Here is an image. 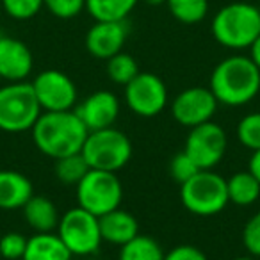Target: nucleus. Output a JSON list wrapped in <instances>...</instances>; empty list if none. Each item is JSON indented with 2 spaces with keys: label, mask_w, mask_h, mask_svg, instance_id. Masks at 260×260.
<instances>
[{
  "label": "nucleus",
  "mask_w": 260,
  "mask_h": 260,
  "mask_svg": "<svg viewBox=\"0 0 260 260\" xmlns=\"http://www.w3.org/2000/svg\"><path fill=\"white\" fill-rule=\"evenodd\" d=\"M209 89L212 91L219 105H248L260 93V70L249 55H228L214 66Z\"/></svg>",
  "instance_id": "1"
},
{
  "label": "nucleus",
  "mask_w": 260,
  "mask_h": 260,
  "mask_svg": "<svg viewBox=\"0 0 260 260\" xmlns=\"http://www.w3.org/2000/svg\"><path fill=\"white\" fill-rule=\"evenodd\" d=\"M32 141L43 155L57 160L82 152L89 130L73 111L41 112L30 128Z\"/></svg>",
  "instance_id": "2"
},
{
  "label": "nucleus",
  "mask_w": 260,
  "mask_h": 260,
  "mask_svg": "<svg viewBox=\"0 0 260 260\" xmlns=\"http://www.w3.org/2000/svg\"><path fill=\"white\" fill-rule=\"evenodd\" d=\"M210 32L228 50H249L260 36V8L249 2H230L214 15Z\"/></svg>",
  "instance_id": "3"
},
{
  "label": "nucleus",
  "mask_w": 260,
  "mask_h": 260,
  "mask_svg": "<svg viewBox=\"0 0 260 260\" xmlns=\"http://www.w3.org/2000/svg\"><path fill=\"white\" fill-rule=\"evenodd\" d=\"M41 107L30 82L0 86V130L8 134L29 132L41 116Z\"/></svg>",
  "instance_id": "4"
},
{
  "label": "nucleus",
  "mask_w": 260,
  "mask_h": 260,
  "mask_svg": "<svg viewBox=\"0 0 260 260\" xmlns=\"http://www.w3.org/2000/svg\"><path fill=\"white\" fill-rule=\"evenodd\" d=\"M180 202L194 216L209 217L223 212L230 205L226 178L214 170H200L180 185Z\"/></svg>",
  "instance_id": "5"
},
{
  "label": "nucleus",
  "mask_w": 260,
  "mask_h": 260,
  "mask_svg": "<svg viewBox=\"0 0 260 260\" xmlns=\"http://www.w3.org/2000/svg\"><path fill=\"white\" fill-rule=\"evenodd\" d=\"M132 141L116 126L93 130L86 138L82 155L91 170H102L118 173L132 159Z\"/></svg>",
  "instance_id": "6"
},
{
  "label": "nucleus",
  "mask_w": 260,
  "mask_h": 260,
  "mask_svg": "<svg viewBox=\"0 0 260 260\" xmlns=\"http://www.w3.org/2000/svg\"><path fill=\"white\" fill-rule=\"evenodd\" d=\"M77 205L102 217L104 214L119 209L123 200V185L116 173L89 170L86 177L75 185Z\"/></svg>",
  "instance_id": "7"
},
{
  "label": "nucleus",
  "mask_w": 260,
  "mask_h": 260,
  "mask_svg": "<svg viewBox=\"0 0 260 260\" xmlns=\"http://www.w3.org/2000/svg\"><path fill=\"white\" fill-rule=\"evenodd\" d=\"M57 235L73 256H91L102 248L100 219L82 207L68 209L57 224Z\"/></svg>",
  "instance_id": "8"
},
{
  "label": "nucleus",
  "mask_w": 260,
  "mask_h": 260,
  "mask_svg": "<svg viewBox=\"0 0 260 260\" xmlns=\"http://www.w3.org/2000/svg\"><path fill=\"white\" fill-rule=\"evenodd\" d=\"M125 105L141 118H153L168 107L170 94L164 80L150 72H139L134 80L123 87Z\"/></svg>",
  "instance_id": "9"
},
{
  "label": "nucleus",
  "mask_w": 260,
  "mask_h": 260,
  "mask_svg": "<svg viewBox=\"0 0 260 260\" xmlns=\"http://www.w3.org/2000/svg\"><path fill=\"white\" fill-rule=\"evenodd\" d=\"M226 130L214 119L194 128H189L184 152L194 160L200 170H214L226 155Z\"/></svg>",
  "instance_id": "10"
},
{
  "label": "nucleus",
  "mask_w": 260,
  "mask_h": 260,
  "mask_svg": "<svg viewBox=\"0 0 260 260\" xmlns=\"http://www.w3.org/2000/svg\"><path fill=\"white\" fill-rule=\"evenodd\" d=\"M43 112L73 111L79 102V91L72 79L59 70L40 72L30 82Z\"/></svg>",
  "instance_id": "11"
},
{
  "label": "nucleus",
  "mask_w": 260,
  "mask_h": 260,
  "mask_svg": "<svg viewBox=\"0 0 260 260\" xmlns=\"http://www.w3.org/2000/svg\"><path fill=\"white\" fill-rule=\"evenodd\" d=\"M216 96L209 87L192 86L180 91L171 102V116L178 125L194 128L207 121H212L217 112Z\"/></svg>",
  "instance_id": "12"
},
{
  "label": "nucleus",
  "mask_w": 260,
  "mask_h": 260,
  "mask_svg": "<svg viewBox=\"0 0 260 260\" xmlns=\"http://www.w3.org/2000/svg\"><path fill=\"white\" fill-rule=\"evenodd\" d=\"M119 111H121V102L116 96V93L107 89L94 91L75 107L77 116L89 132L114 126Z\"/></svg>",
  "instance_id": "13"
},
{
  "label": "nucleus",
  "mask_w": 260,
  "mask_h": 260,
  "mask_svg": "<svg viewBox=\"0 0 260 260\" xmlns=\"http://www.w3.org/2000/svg\"><path fill=\"white\" fill-rule=\"evenodd\" d=\"M128 38L126 22H94L86 32V50L94 59L107 61L112 55L123 52Z\"/></svg>",
  "instance_id": "14"
},
{
  "label": "nucleus",
  "mask_w": 260,
  "mask_h": 260,
  "mask_svg": "<svg viewBox=\"0 0 260 260\" xmlns=\"http://www.w3.org/2000/svg\"><path fill=\"white\" fill-rule=\"evenodd\" d=\"M34 68L30 48L11 36H0V77L6 82H23Z\"/></svg>",
  "instance_id": "15"
},
{
  "label": "nucleus",
  "mask_w": 260,
  "mask_h": 260,
  "mask_svg": "<svg viewBox=\"0 0 260 260\" xmlns=\"http://www.w3.org/2000/svg\"><path fill=\"white\" fill-rule=\"evenodd\" d=\"M34 196V185L27 175L0 170V210H22Z\"/></svg>",
  "instance_id": "16"
},
{
  "label": "nucleus",
  "mask_w": 260,
  "mask_h": 260,
  "mask_svg": "<svg viewBox=\"0 0 260 260\" xmlns=\"http://www.w3.org/2000/svg\"><path fill=\"white\" fill-rule=\"evenodd\" d=\"M100 219V232L104 242L121 248L128 241L139 235V223L130 212L123 209H114L104 214Z\"/></svg>",
  "instance_id": "17"
},
{
  "label": "nucleus",
  "mask_w": 260,
  "mask_h": 260,
  "mask_svg": "<svg viewBox=\"0 0 260 260\" xmlns=\"http://www.w3.org/2000/svg\"><path fill=\"white\" fill-rule=\"evenodd\" d=\"M23 219H25L27 226L34 230V234H45V232H55L59 224V210L55 203L47 196H38L34 194L25 207L22 209Z\"/></svg>",
  "instance_id": "18"
},
{
  "label": "nucleus",
  "mask_w": 260,
  "mask_h": 260,
  "mask_svg": "<svg viewBox=\"0 0 260 260\" xmlns=\"http://www.w3.org/2000/svg\"><path fill=\"white\" fill-rule=\"evenodd\" d=\"M73 255L64 246L57 232L32 234L27 239L23 260H72Z\"/></svg>",
  "instance_id": "19"
},
{
  "label": "nucleus",
  "mask_w": 260,
  "mask_h": 260,
  "mask_svg": "<svg viewBox=\"0 0 260 260\" xmlns=\"http://www.w3.org/2000/svg\"><path fill=\"white\" fill-rule=\"evenodd\" d=\"M228 202L235 207H251L260 198V184L251 171H237L226 178Z\"/></svg>",
  "instance_id": "20"
},
{
  "label": "nucleus",
  "mask_w": 260,
  "mask_h": 260,
  "mask_svg": "<svg viewBox=\"0 0 260 260\" xmlns=\"http://www.w3.org/2000/svg\"><path fill=\"white\" fill-rule=\"evenodd\" d=\"M139 0H86V11L94 22H126Z\"/></svg>",
  "instance_id": "21"
},
{
  "label": "nucleus",
  "mask_w": 260,
  "mask_h": 260,
  "mask_svg": "<svg viewBox=\"0 0 260 260\" xmlns=\"http://www.w3.org/2000/svg\"><path fill=\"white\" fill-rule=\"evenodd\" d=\"M164 249L150 235H136L119 248L118 260H164Z\"/></svg>",
  "instance_id": "22"
},
{
  "label": "nucleus",
  "mask_w": 260,
  "mask_h": 260,
  "mask_svg": "<svg viewBox=\"0 0 260 260\" xmlns=\"http://www.w3.org/2000/svg\"><path fill=\"white\" fill-rule=\"evenodd\" d=\"M168 11L177 22L194 25L209 15V0H168Z\"/></svg>",
  "instance_id": "23"
},
{
  "label": "nucleus",
  "mask_w": 260,
  "mask_h": 260,
  "mask_svg": "<svg viewBox=\"0 0 260 260\" xmlns=\"http://www.w3.org/2000/svg\"><path fill=\"white\" fill-rule=\"evenodd\" d=\"M91 168L87 166L82 153H73L61 159L54 160V173L59 178V182L66 185H77Z\"/></svg>",
  "instance_id": "24"
},
{
  "label": "nucleus",
  "mask_w": 260,
  "mask_h": 260,
  "mask_svg": "<svg viewBox=\"0 0 260 260\" xmlns=\"http://www.w3.org/2000/svg\"><path fill=\"white\" fill-rule=\"evenodd\" d=\"M105 70H107L109 80L123 87L130 80H134L139 73L138 61L130 54H125V52H119V54L112 55L111 59H107V68Z\"/></svg>",
  "instance_id": "25"
},
{
  "label": "nucleus",
  "mask_w": 260,
  "mask_h": 260,
  "mask_svg": "<svg viewBox=\"0 0 260 260\" xmlns=\"http://www.w3.org/2000/svg\"><path fill=\"white\" fill-rule=\"evenodd\" d=\"M235 138L241 146L248 148L249 152L260 150V111L248 112L239 119L235 126Z\"/></svg>",
  "instance_id": "26"
},
{
  "label": "nucleus",
  "mask_w": 260,
  "mask_h": 260,
  "mask_svg": "<svg viewBox=\"0 0 260 260\" xmlns=\"http://www.w3.org/2000/svg\"><path fill=\"white\" fill-rule=\"evenodd\" d=\"M6 15L18 22L30 20L45 8L43 0H0Z\"/></svg>",
  "instance_id": "27"
},
{
  "label": "nucleus",
  "mask_w": 260,
  "mask_h": 260,
  "mask_svg": "<svg viewBox=\"0 0 260 260\" xmlns=\"http://www.w3.org/2000/svg\"><path fill=\"white\" fill-rule=\"evenodd\" d=\"M27 239L20 232H8L0 237V256L2 260H23Z\"/></svg>",
  "instance_id": "28"
},
{
  "label": "nucleus",
  "mask_w": 260,
  "mask_h": 260,
  "mask_svg": "<svg viewBox=\"0 0 260 260\" xmlns=\"http://www.w3.org/2000/svg\"><path fill=\"white\" fill-rule=\"evenodd\" d=\"M45 8L52 16L59 20L77 18L82 11H86V0H43Z\"/></svg>",
  "instance_id": "29"
},
{
  "label": "nucleus",
  "mask_w": 260,
  "mask_h": 260,
  "mask_svg": "<svg viewBox=\"0 0 260 260\" xmlns=\"http://www.w3.org/2000/svg\"><path fill=\"white\" fill-rule=\"evenodd\" d=\"M200 171V168L196 166V162L187 155L185 152H180L171 159L170 162V175L173 177L175 182L178 184H184L189 178H192Z\"/></svg>",
  "instance_id": "30"
},
{
  "label": "nucleus",
  "mask_w": 260,
  "mask_h": 260,
  "mask_svg": "<svg viewBox=\"0 0 260 260\" xmlns=\"http://www.w3.org/2000/svg\"><path fill=\"white\" fill-rule=\"evenodd\" d=\"M242 244L248 255L260 258V210L246 221L242 228Z\"/></svg>",
  "instance_id": "31"
},
{
  "label": "nucleus",
  "mask_w": 260,
  "mask_h": 260,
  "mask_svg": "<svg viewBox=\"0 0 260 260\" xmlns=\"http://www.w3.org/2000/svg\"><path fill=\"white\" fill-rule=\"evenodd\" d=\"M164 260H209L200 248L192 244H180L164 255Z\"/></svg>",
  "instance_id": "32"
},
{
  "label": "nucleus",
  "mask_w": 260,
  "mask_h": 260,
  "mask_svg": "<svg viewBox=\"0 0 260 260\" xmlns=\"http://www.w3.org/2000/svg\"><path fill=\"white\" fill-rule=\"evenodd\" d=\"M248 170L251 171V175L256 178V180H258V184H260V150H258V152H251Z\"/></svg>",
  "instance_id": "33"
},
{
  "label": "nucleus",
  "mask_w": 260,
  "mask_h": 260,
  "mask_svg": "<svg viewBox=\"0 0 260 260\" xmlns=\"http://www.w3.org/2000/svg\"><path fill=\"white\" fill-rule=\"evenodd\" d=\"M249 57L253 59V62H255L260 70V36H258V40L251 45V48H249Z\"/></svg>",
  "instance_id": "34"
},
{
  "label": "nucleus",
  "mask_w": 260,
  "mask_h": 260,
  "mask_svg": "<svg viewBox=\"0 0 260 260\" xmlns=\"http://www.w3.org/2000/svg\"><path fill=\"white\" fill-rule=\"evenodd\" d=\"M148 6H166L168 0H145Z\"/></svg>",
  "instance_id": "35"
},
{
  "label": "nucleus",
  "mask_w": 260,
  "mask_h": 260,
  "mask_svg": "<svg viewBox=\"0 0 260 260\" xmlns=\"http://www.w3.org/2000/svg\"><path fill=\"white\" fill-rule=\"evenodd\" d=\"M232 260H258V258H255V256H251V255H242V256H235V258H232Z\"/></svg>",
  "instance_id": "36"
},
{
  "label": "nucleus",
  "mask_w": 260,
  "mask_h": 260,
  "mask_svg": "<svg viewBox=\"0 0 260 260\" xmlns=\"http://www.w3.org/2000/svg\"><path fill=\"white\" fill-rule=\"evenodd\" d=\"M0 82H2V77H0Z\"/></svg>",
  "instance_id": "37"
}]
</instances>
